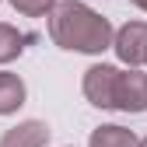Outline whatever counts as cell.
<instances>
[{"label":"cell","mask_w":147,"mask_h":147,"mask_svg":"<svg viewBox=\"0 0 147 147\" xmlns=\"http://www.w3.org/2000/svg\"><path fill=\"white\" fill-rule=\"evenodd\" d=\"M49 140V126L42 119H28V123H18L0 137V147H46Z\"/></svg>","instance_id":"cell-5"},{"label":"cell","mask_w":147,"mask_h":147,"mask_svg":"<svg viewBox=\"0 0 147 147\" xmlns=\"http://www.w3.org/2000/svg\"><path fill=\"white\" fill-rule=\"evenodd\" d=\"M140 147H147V137H144V140H140Z\"/></svg>","instance_id":"cell-11"},{"label":"cell","mask_w":147,"mask_h":147,"mask_svg":"<svg viewBox=\"0 0 147 147\" xmlns=\"http://www.w3.org/2000/svg\"><path fill=\"white\" fill-rule=\"evenodd\" d=\"M116 109L119 112H147V74H140L137 67L119 70Z\"/></svg>","instance_id":"cell-4"},{"label":"cell","mask_w":147,"mask_h":147,"mask_svg":"<svg viewBox=\"0 0 147 147\" xmlns=\"http://www.w3.org/2000/svg\"><path fill=\"white\" fill-rule=\"evenodd\" d=\"M25 42H35V35H21L14 25L0 21V63H11L25 53Z\"/></svg>","instance_id":"cell-8"},{"label":"cell","mask_w":147,"mask_h":147,"mask_svg":"<svg viewBox=\"0 0 147 147\" xmlns=\"http://www.w3.org/2000/svg\"><path fill=\"white\" fill-rule=\"evenodd\" d=\"M25 105V81L18 74H0V116H11Z\"/></svg>","instance_id":"cell-7"},{"label":"cell","mask_w":147,"mask_h":147,"mask_svg":"<svg viewBox=\"0 0 147 147\" xmlns=\"http://www.w3.org/2000/svg\"><path fill=\"white\" fill-rule=\"evenodd\" d=\"M112 49H116V56H119L126 67L147 63V21H126V25L116 32Z\"/></svg>","instance_id":"cell-3"},{"label":"cell","mask_w":147,"mask_h":147,"mask_svg":"<svg viewBox=\"0 0 147 147\" xmlns=\"http://www.w3.org/2000/svg\"><path fill=\"white\" fill-rule=\"evenodd\" d=\"M46 18H49V39L70 53H91L95 56V53H105L116 39L109 18H102L81 0H60Z\"/></svg>","instance_id":"cell-1"},{"label":"cell","mask_w":147,"mask_h":147,"mask_svg":"<svg viewBox=\"0 0 147 147\" xmlns=\"http://www.w3.org/2000/svg\"><path fill=\"white\" fill-rule=\"evenodd\" d=\"M133 7H140V11H147V0H130Z\"/></svg>","instance_id":"cell-10"},{"label":"cell","mask_w":147,"mask_h":147,"mask_svg":"<svg viewBox=\"0 0 147 147\" xmlns=\"http://www.w3.org/2000/svg\"><path fill=\"white\" fill-rule=\"evenodd\" d=\"M116 88H119V70L109 63H95L84 70V98L95 109H116Z\"/></svg>","instance_id":"cell-2"},{"label":"cell","mask_w":147,"mask_h":147,"mask_svg":"<svg viewBox=\"0 0 147 147\" xmlns=\"http://www.w3.org/2000/svg\"><path fill=\"white\" fill-rule=\"evenodd\" d=\"M88 144H91V147H140L137 133L126 130V126H116V123L91 130V140H88Z\"/></svg>","instance_id":"cell-6"},{"label":"cell","mask_w":147,"mask_h":147,"mask_svg":"<svg viewBox=\"0 0 147 147\" xmlns=\"http://www.w3.org/2000/svg\"><path fill=\"white\" fill-rule=\"evenodd\" d=\"M11 7L18 14H25V18H42V14H49L56 7V0H11Z\"/></svg>","instance_id":"cell-9"}]
</instances>
